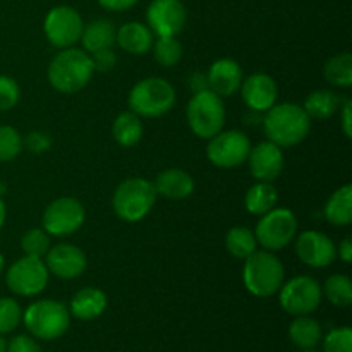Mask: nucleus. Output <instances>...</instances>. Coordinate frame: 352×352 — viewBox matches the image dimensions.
Here are the masks:
<instances>
[{"label": "nucleus", "mask_w": 352, "mask_h": 352, "mask_svg": "<svg viewBox=\"0 0 352 352\" xmlns=\"http://www.w3.org/2000/svg\"><path fill=\"white\" fill-rule=\"evenodd\" d=\"M261 122L267 140L280 148H292L302 143L311 131V119L308 113L302 105L292 102L275 103L265 112Z\"/></svg>", "instance_id": "1"}, {"label": "nucleus", "mask_w": 352, "mask_h": 352, "mask_svg": "<svg viewBox=\"0 0 352 352\" xmlns=\"http://www.w3.org/2000/svg\"><path fill=\"white\" fill-rule=\"evenodd\" d=\"M93 69L91 55L82 48H62L48 65L47 78L52 88L64 95H74L85 89L91 81Z\"/></svg>", "instance_id": "2"}, {"label": "nucleus", "mask_w": 352, "mask_h": 352, "mask_svg": "<svg viewBox=\"0 0 352 352\" xmlns=\"http://www.w3.org/2000/svg\"><path fill=\"white\" fill-rule=\"evenodd\" d=\"M285 278V267L274 251H254L244 260L243 282L248 292L256 298H270L280 291Z\"/></svg>", "instance_id": "3"}, {"label": "nucleus", "mask_w": 352, "mask_h": 352, "mask_svg": "<svg viewBox=\"0 0 352 352\" xmlns=\"http://www.w3.org/2000/svg\"><path fill=\"white\" fill-rule=\"evenodd\" d=\"M177 100L175 88L164 78L151 76L141 79L131 88L127 105L131 112L144 119H157L170 112Z\"/></svg>", "instance_id": "4"}, {"label": "nucleus", "mask_w": 352, "mask_h": 352, "mask_svg": "<svg viewBox=\"0 0 352 352\" xmlns=\"http://www.w3.org/2000/svg\"><path fill=\"white\" fill-rule=\"evenodd\" d=\"M157 191L151 181L131 177L120 182L112 195L113 213L127 223H138L150 215L157 203Z\"/></svg>", "instance_id": "5"}, {"label": "nucleus", "mask_w": 352, "mask_h": 352, "mask_svg": "<svg viewBox=\"0 0 352 352\" xmlns=\"http://www.w3.org/2000/svg\"><path fill=\"white\" fill-rule=\"evenodd\" d=\"M23 323L34 339L57 340L69 330L71 313L64 302L40 299L24 309Z\"/></svg>", "instance_id": "6"}, {"label": "nucleus", "mask_w": 352, "mask_h": 352, "mask_svg": "<svg viewBox=\"0 0 352 352\" xmlns=\"http://www.w3.org/2000/svg\"><path fill=\"white\" fill-rule=\"evenodd\" d=\"M186 117L192 133L201 140H210L226 126V103L222 96L213 93L212 89H201L189 100Z\"/></svg>", "instance_id": "7"}, {"label": "nucleus", "mask_w": 352, "mask_h": 352, "mask_svg": "<svg viewBox=\"0 0 352 352\" xmlns=\"http://www.w3.org/2000/svg\"><path fill=\"white\" fill-rule=\"evenodd\" d=\"M298 217L289 208L270 210L260 217L256 229L253 230L256 236L258 246L267 251H278L287 248L298 236Z\"/></svg>", "instance_id": "8"}, {"label": "nucleus", "mask_w": 352, "mask_h": 352, "mask_svg": "<svg viewBox=\"0 0 352 352\" xmlns=\"http://www.w3.org/2000/svg\"><path fill=\"white\" fill-rule=\"evenodd\" d=\"M48 278L50 272L41 258L23 256L6 270L7 289L21 298H33L43 292Z\"/></svg>", "instance_id": "9"}, {"label": "nucleus", "mask_w": 352, "mask_h": 352, "mask_svg": "<svg viewBox=\"0 0 352 352\" xmlns=\"http://www.w3.org/2000/svg\"><path fill=\"white\" fill-rule=\"evenodd\" d=\"M86 220V210L78 198L62 196L45 208L41 229L50 237H67L78 232Z\"/></svg>", "instance_id": "10"}, {"label": "nucleus", "mask_w": 352, "mask_h": 352, "mask_svg": "<svg viewBox=\"0 0 352 352\" xmlns=\"http://www.w3.org/2000/svg\"><path fill=\"white\" fill-rule=\"evenodd\" d=\"M322 299V285L309 275H299L289 282H284L278 291V302L282 309L292 316H302L316 311Z\"/></svg>", "instance_id": "11"}, {"label": "nucleus", "mask_w": 352, "mask_h": 352, "mask_svg": "<svg viewBox=\"0 0 352 352\" xmlns=\"http://www.w3.org/2000/svg\"><path fill=\"white\" fill-rule=\"evenodd\" d=\"M85 21L71 6H57L48 10L43 21V33L55 48H71L81 40Z\"/></svg>", "instance_id": "12"}, {"label": "nucleus", "mask_w": 352, "mask_h": 352, "mask_svg": "<svg viewBox=\"0 0 352 352\" xmlns=\"http://www.w3.org/2000/svg\"><path fill=\"white\" fill-rule=\"evenodd\" d=\"M251 141L243 131H220L208 140L206 158L219 168H236L248 160Z\"/></svg>", "instance_id": "13"}, {"label": "nucleus", "mask_w": 352, "mask_h": 352, "mask_svg": "<svg viewBox=\"0 0 352 352\" xmlns=\"http://www.w3.org/2000/svg\"><path fill=\"white\" fill-rule=\"evenodd\" d=\"M146 23L157 36H179L188 23V10L181 0H151Z\"/></svg>", "instance_id": "14"}, {"label": "nucleus", "mask_w": 352, "mask_h": 352, "mask_svg": "<svg viewBox=\"0 0 352 352\" xmlns=\"http://www.w3.org/2000/svg\"><path fill=\"white\" fill-rule=\"evenodd\" d=\"M50 275L60 280H74L81 277L88 268V258L81 248L69 243H58L50 246L43 258Z\"/></svg>", "instance_id": "15"}, {"label": "nucleus", "mask_w": 352, "mask_h": 352, "mask_svg": "<svg viewBox=\"0 0 352 352\" xmlns=\"http://www.w3.org/2000/svg\"><path fill=\"white\" fill-rule=\"evenodd\" d=\"M296 237V254L306 267L325 268L337 260V246L327 234L305 230Z\"/></svg>", "instance_id": "16"}, {"label": "nucleus", "mask_w": 352, "mask_h": 352, "mask_svg": "<svg viewBox=\"0 0 352 352\" xmlns=\"http://www.w3.org/2000/svg\"><path fill=\"white\" fill-rule=\"evenodd\" d=\"M246 162L256 181L274 182L284 170V151L272 141H261L256 146H251Z\"/></svg>", "instance_id": "17"}, {"label": "nucleus", "mask_w": 352, "mask_h": 352, "mask_svg": "<svg viewBox=\"0 0 352 352\" xmlns=\"http://www.w3.org/2000/svg\"><path fill=\"white\" fill-rule=\"evenodd\" d=\"M239 91L243 96V102L253 112L265 113L277 103V82L272 76L265 74V72H254V74L244 78Z\"/></svg>", "instance_id": "18"}, {"label": "nucleus", "mask_w": 352, "mask_h": 352, "mask_svg": "<svg viewBox=\"0 0 352 352\" xmlns=\"http://www.w3.org/2000/svg\"><path fill=\"white\" fill-rule=\"evenodd\" d=\"M244 72L239 62L234 58H219L210 65L206 72V86L222 98L232 96L243 85Z\"/></svg>", "instance_id": "19"}, {"label": "nucleus", "mask_w": 352, "mask_h": 352, "mask_svg": "<svg viewBox=\"0 0 352 352\" xmlns=\"http://www.w3.org/2000/svg\"><path fill=\"white\" fill-rule=\"evenodd\" d=\"M157 195L164 196L167 199H186L195 192V179L191 174L182 168H167L162 170L153 181Z\"/></svg>", "instance_id": "20"}, {"label": "nucleus", "mask_w": 352, "mask_h": 352, "mask_svg": "<svg viewBox=\"0 0 352 352\" xmlns=\"http://www.w3.org/2000/svg\"><path fill=\"white\" fill-rule=\"evenodd\" d=\"M109 305V298L105 292L98 287H85L79 289L71 299L69 313L74 318L82 320V322H91L98 316L103 315Z\"/></svg>", "instance_id": "21"}, {"label": "nucleus", "mask_w": 352, "mask_h": 352, "mask_svg": "<svg viewBox=\"0 0 352 352\" xmlns=\"http://www.w3.org/2000/svg\"><path fill=\"white\" fill-rule=\"evenodd\" d=\"M155 41V34L151 33L146 24L140 21H129L117 30L116 43L122 48L126 54L144 55L151 50Z\"/></svg>", "instance_id": "22"}, {"label": "nucleus", "mask_w": 352, "mask_h": 352, "mask_svg": "<svg viewBox=\"0 0 352 352\" xmlns=\"http://www.w3.org/2000/svg\"><path fill=\"white\" fill-rule=\"evenodd\" d=\"M117 28L109 19H95L89 24H85V30L81 34L82 50L93 54V52L112 48L116 45Z\"/></svg>", "instance_id": "23"}, {"label": "nucleus", "mask_w": 352, "mask_h": 352, "mask_svg": "<svg viewBox=\"0 0 352 352\" xmlns=\"http://www.w3.org/2000/svg\"><path fill=\"white\" fill-rule=\"evenodd\" d=\"M327 222L336 227H346L352 222V184H344L330 195L325 203Z\"/></svg>", "instance_id": "24"}, {"label": "nucleus", "mask_w": 352, "mask_h": 352, "mask_svg": "<svg viewBox=\"0 0 352 352\" xmlns=\"http://www.w3.org/2000/svg\"><path fill=\"white\" fill-rule=\"evenodd\" d=\"M342 100L332 89H315L309 93L305 100V112L308 113L309 119L327 120L339 112Z\"/></svg>", "instance_id": "25"}, {"label": "nucleus", "mask_w": 352, "mask_h": 352, "mask_svg": "<svg viewBox=\"0 0 352 352\" xmlns=\"http://www.w3.org/2000/svg\"><path fill=\"white\" fill-rule=\"evenodd\" d=\"M144 133L143 120L140 116L127 110L120 112L112 124V136L116 143L122 148H133L141 141Z\"/></svg>", "instance_id": "26"}, {"label": "nucleus", "mask_w": 352, "mask_h": 352, "mask_svg": "<svg viewBox=\"0 0 352 352\" xmlns=\"http://www.w3.org/2000/svg\"><path fill=\"white\" fill-rule=\"evenodd\" d=\"M322 337V325L308 315L296 316V320H292L291 327H289V339L296 347L302 351L313 349V347L318 346Z\"/></svg>", "instance_id": "27"}, {"label": "nucleus", "mask_w": 352, "mask_h": 352, "mask_svg": "<svg viewBox=\"0 0 352 352\" xmlns=\"http://www.w3.org/2000/svg\"><path fill=\"white\" fill-rule=\"evenodd\" d=\"M278 201V191L272 182L258 181L248 189L244 196V206L251 215L261 217L274 210Z\"/></svg>", "instance_id": "28"}, {"label": "nucleus", "mask_w": 352, "mask_h": 352, "mask_svg": "<svg viewBox=\"0 0 352 352\" xmlns=\"http://www.w3.org/2000/svg\"><path fill=\"white\" fill-rule=\"evenodd\" d=\"M323 76L327 82L337 88L352 86V55L349 52H340L330 57L323 65Z\"/></svg>", "instance_id": "29"}, {"label": "nucleus", "mask_w": 352, "mask_h": 352, "mask_svg": "<svg viewBox=\"0 0 352 352\" xmlns=\"http://www.w3.org/2000/svg\"><path fill=\"white\" fill-rule=\"evenodd\" d=\"M226 250L232 254L236 260H246L250 254L258 250L256 236L248 227H232L226 234Z\"/></svg>", "instance_id": "30"}, {"label": "nucleus", "mask_w": 352, "mask_h": 352, "mask_svg": "<svg viewBox=\"0 0 352 352\" xmlns=\"http://www.w3.org/2000/svg\"><path fill=\"white\" fill-rule=\"evenodd\" d=\"M322 292L330 305L337 308H347L352 305V282L347 275L333 274L322 285Z\"/></svg>", "instance_id": "31"}, {"label": "nucleus", "mask_w": 352, "mask_h": 352, "mask_svg": "<svg viewBox=\"0 0 352 352\" xmlns=\"http://www.w3.org/2000/svg\"><path fill=\"white\" fill-rule=\"evenodd\" d=\"M151 52L155 60L164 67H174L182 58V45L177 36H157Z\"/></svg>", "instance_id": "32"}, {"label": "nucleus", "mask_w": 352, "mask_h": 352, "mask_svg": "<svg viewBox=\"0 0 352 352\" xmlns=\"http://www.w3.org/2000/svg\"><path fill=\"white\" fill-rule=\"evenodd\" d=\"M21 250H23L24 256L43 260L45 254L50 250V236L40 227H33V229L26 230L24 236L21 237Z\"/></svg>", "instance_id": "33"}, {"label": "nucleus", "mask_w": 352, "mask_h": 352, "mask_svg": "<svg viewBox=\"0 0 352 352\" xmlns=\"http://www.w3.org/2000/svg\"><path fill=\"white\" fill-rule=\"evenodd\" d=\"M23 136L12 126H0V164L12 162L23 151Z\"/></svg>", "instance_id": "34"}, {"label": "nucleus", "mask_w": 352, "mask_h": 352, "mask_svg": "<svg viewBox=\"0 0 352 352\" xmlns=\"http://www.w3.org/2000/svg\"><path fill=\"white\" fill-rule=\"evenodd\" d=\"M23 322V309L12 298H0V336L10 333Z\"/></svg>", "instance_id": "35"}, {"label": "nucleus", "mask_w": 352, "mask_h": 352, "mask_svg": "<svg viewBox=\"0 0 352 352\" xmlns=\"http://www.w3.org/2000/svg\"><path fill=\"white\" fill-rule=\"evenodd\" d=\"M325 352H352V330L349 327L333 329L323 340Z\"/></svg>", "instance_id": "36"}, {"label": "nucleus", "mask_w": 352, "mask_h": 352, "mask_svg": "<svg viewBox=\"0 0 352 352\" xmlns=\"http://www.w3.org/2000/svg\"><path fill=\"white\" fill-rule=\"evenodd\" d=\"M21 88L10 76L0 74V112H9L19 103Z\"/></svg>", "instance_id": "37"}, {"label": "nucleus", "mask_w": 352, "mask_h": 352, "mask_svg": "<svg viewBox=\"0 0 352 352\" xmlns=\"http://www.w3.org/2000/svg\"><path fill=\"white\" fill-rule=\"evenodd\" d=\"M23 146L31 153H45L52 148V138L43 131H31L23 140Z\"/></svg>", "instance_id": "38"}, {"label": "nucleus", "mask_w": 352, "mask_h": 352, "mask_svg": "<svg viewBox=\"0 0 352 352\" xmlns=\"http://www.w3.org/2000/svg\"><path fill=\"white\" fill-rule=\"evenodd\" d=\"M89 55H91V62H93V69H95V72H109L112 71L117 64V55L112 48L93 52V54Z\"/></svg>", "instance_id": "39"}, {"label": "nucleus", "mask_w": 352, "mask_h": 352, "mask_svg": "<svg viewBox=\"0 0 352 352\" xmlns=\"http://www.w3.org/2000/svg\"><path fill=\"white\" fill-rule=\"evenodd\" d=\"M6 352H41V347L33 337L16 336L6 344Z\"/></svg>", "instance_id": "40"}, {"label": "nucleus", "mask_w": 352, "mask_h": 352, "mask_svg": "<svg viewBox=\"0 0 352 352\" xmlns=\"http://www.w3.org/2000/svg\"><path fill=\"white\" fill-rule=\"evenodd\" d=\"M140 0H98L100 7L110 12H124V10L133 9Z\"/></svg>", "instance_id": "41"}, {"label": "nucleus", "mask_w": 352, "mask_h": 352, "mask_svg": "<svg viewBox=\"0 0 352 352\" xmlns=\"http://www.w3.org/2000/svg\"><path fill=\"white\" fill-rule=\"evenodd\" d=\"M340 120H342V131L347 140L352 138V102L349 98L340 105Z\"/></svg>", "instance_id": "42"}, {"label": "nucleus", "mask_w": 352, "mask_h": 352, "mask_svg": "<svg viewBox=\"0 0 352 352\" xmlns=\"http://www.w3.org/2000/svg\"><path fill=\"white\" fill-rule=\"evenodd\" d=\"M337 256L344 261V263H352V239L349 236L344 237L339 244V250H337Z\"/></svg>", "instance_id": "43"}, {"label": "nucleus", "mask_w": 352, "mask_h": 352, "mask_svg": "<svg viewBox=\"0 0 352 352\" xmlns=\"http://www.w3.org/2000/svg\"><path fill=\"white\" fill-rule=\"evenodd\" d=\"M6 220H7V206H6V201H3V198L0 196V230H2V227L6 226Z\"/></svg>", "instance_id": "44"}, {"label": "nucleus", "mask_w": 352, "mask_h": 352, "mask_svg": "<svg viewBox=\"0 0 352 352\" xmlns=\"http://www.w3.org/2000/svg\"><path fill=\"white\" fill-rule=\"evenodd\" d=\"M3 272H6V256L0 253V275H2Z\"/></svg>", "instance_id": "45"}, {"label": "nucleus", "mask_w": 352, "mask_h": 352, "mask_svg": "<svg viewBox=\"0 0 352 352\" xmlns=\"http://www.w3.org/2000/svg\"><path fill=\"white\" fill-rule=\"evenodd\" d=\"M0 352H6V340L2 339V336H0Z\"/></svg>", "instance_id": "46"}, {"label": "nucleus", "mask_w": 352, "mask_h": 352, "mask_svg": "<svg viewBox=\"0 0 352 352\" xmlns=\"http://www.w3.org/2000/svg\"><path fill=\"white\" fill-rule=\"evenodd\" d=\"M305 352H315L313 349H308V351H305Z\"/></svg>", "instance_id": "47"}]
</instances>
